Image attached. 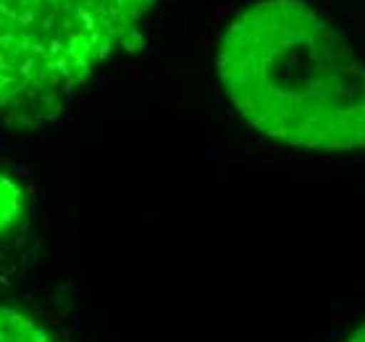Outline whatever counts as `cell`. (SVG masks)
I'll use <instances>...</instances> for the list:
<instances>
[{"label":"cell","instance_id":"cell-1","mask_svg":"<svg viewBox=\"0 0 365 342\" xmlns=\"http://www.w3.org/2000/svg\"><path fill=\"white\" fill-rule=\"evenodd\" d=\"M218 76L257 132L305 151L365 148V66L302 0H257L221 40Z\"/></svg>","mask_w":365,"mask_h":342},{"label":"cell","instance_id":"cell-2","mask_svg":"<svg viewBox=\"0 0 365 342\" xmlns=\"http://www.w3.org/2000/svg\"><path fill=\"white\" fill-rule=\"evenodd\" d=\"M160 0H0V121L56 116Z\"/></svg>","mask_w":365,"mask_h":342},{"label":"cell","instance_id":"cell-3","mask_svg":"<svg viewBox=\"0 0 365 342\" xmlns=\"http://www.w3.org/2000/svg\"><path fill=\"white\" fill-rule=\"evenodd\" d=\"M0 342H53V337L32 316L0 306Z\"/></svg>","mask_w":365,"mask_h":342},{"label":"cell","instance_id":"cell-4","mask_svg":"<svg viewBox=\"0 0 365 342\" xmlns=\"http://www.w3.org/2000/svg\"><path fill=\"white\" fill-rule=\"evenodd\" d=\"M24 208V192L9 174L0 171V237L16 224Z\"/></svg>","mask_w":365,"mask_h":342},{"label":"cell","instance_id":"cell-5","mask_svg":"<svg viewBox=\"0 0 365 342\" xmlns=\"http://www.w3.org/2000/svg\"><path fill=\"white\" fill-rule=\"evenodd\" d=\"M347 342H365V326H360V329H357Z\"/></svg>","mask_w":365,"mask_h":342}]
</instances>
